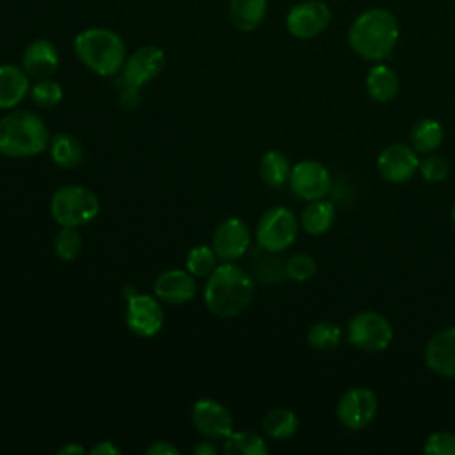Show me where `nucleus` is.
Instances as JSON below:
<instances>
[{
  "label": "nucleus",
  "mask_w": 455,
  "mask_h": 455,
  "mask_svg": "<svg viewBox=\"0 0 455 455\" xmlns=\"http://www.w3.org/2000/svg\"><path fill=\"white\" fill-rule=\"evenodd\" d=\"M256 293L254 277L236 261H220L206 277L204 306L217 318H233L249 307Z\"/></svg>",
  "instance_id": "obj_1"
},
{
  "label": "nucleus",
  "mask_w": 455,
  "mask_h": 455,
  "mask_svg": "<svg viewBox=\"0 0 455 455\" xmlns=\"http://www.w3.org/2000/svg\"><path fill=\"white\" fill-rule=\"evenodd\" d=\"M400 28L396 18L380 7L359 14L348 28L350 48L364 60H384L398 43Z\"/></svg>",
  "instance_id": "obj_2"
},
{
  "label": "nucleus",
  "mask_w": 455,
  "mask_h": 455,
  "mask_svg": "<svg viewBox=\"0 0 455 455\" xmlns=\"http://www.w3.org/2000/svg\"><path fill=\"white\" fill-rule=\"evenodd\" d=\"M73 50L78 60L98 76H116L126 60V44L123 37L103 27L80 30L73 39Z\"/></svg>",
  "instance_id": "obj_3"
},
{
  "label": "nucleus",
  "mask_w": 455,
  "mask_h": 455,
  "mask_svg": "<svg viewBox=\"0 0 455 455\" xmlns=\"http://www.w3.org/2000/svg\"><path fill=\"white\" fill-rule=\"evenodd\" d=\"M50 132L30 110H11L0 117V155L28 158L48 149Z\"/></svg>",
  "instance_id": "obj_4"
},
{
  "label": "nucleus",
  "mask_w": 455,
  "mask_h": 455,
  "mask_svg": "<svg viewBox=\"0 0 455 455\" xmlns=\"http://www.w3.org/2000/svg\"><path fill=\"white\" fill-rule=\"evenodd\" d=\"M50 213L59 226L80 228L98 217L100 201L87 187L64 185L53 192L50 199Z\"/></svg>",
  "instance_id": "obj_5"
},
{
  "label": "nucleus",
  "mask_w": 455,
  "mask_h": 455,
  "mask_svg": "<svg viewBox=\"0 0 455 455\" xmlns=\"http://www.w3.org/2000/svg\"><path fill=\"white\" fill-rule=\"evenodd\" d=\"M299 219L286 206L268 208L256 224V242L265 252L279 254L291 247L299 235Z\"/></svg>",
  "instance_id": "obj_6"
},
{
  "label": "nucleus",
  "mask_w": 455,
  "mask_h": 455,
  "mask_svg": "<svg viewBox=\"0 0 455 455\" xmlns=\"http://www.w3.org/2000/svg\"><path fill=\"white\" fill-rule=\"evenodd\" d=\"M347 341L363 352H382L393 341V327L384 315L361 311L347 325Z\"/></svg>",
  "instance_id": "obj_7"
},
{
  "label": "nucleus",
  "mask_w": 455,
  "mask_h": 455,
  "mask_svg": "<svg viewBox=\"0 0 455 455\" xmlns=\"http://www.w3.org/2000/svg\"><path fill=\"white\" fill-rule=\"evenodd\" d=\"M164 307L162 300L148 295V293H137L126 297V313L124 320L130 329L139 338H153L156 336L164 327Z\"/></svg>",
  "instance_id": "obj_8"
},
{
  "label": "nucleus",
  "mask_w": 455,
  "mask_h": 455,
  "mask_svg": "<svg viewBox=\"0 0 455 455\" xmlns=\"http://www.w3.org/2000/svg\"><path fill=\"white\" fill-rule=\"evenodd\" d=\"M379 411L377 395L370 387H352L336 403V418L348 430L366 428Z\"/></svg>",
  "instance_id": "obj_9"
},
{
  "label": "nucleus",
  "mask_w": 455,
  "mask_h": 455,
  "mask_svg": "<svg viewBox=\"0 0 455 455\" xmlns=\"http://www.w3.org/2000/svg\"><path fill=\"white\" fill-rule=\"evenodd\" d=\"M288 183L297 197L309 203L322 199L329 194L332 187V178L323 164L316 160H300L291 167Z\"/></svg>",
  "instance_id": "obj_10"
},
{
  "label": "nucleus",
  "mask_w": 455,
  "mask_h": 455,
  "mask_svg": "<svg viewBox=\"0 0 455 455\" xmlns=\"http://www.w3.org/2000/svg\"><path fill=\"white\" fill-rule=\"evenodd\" d=\"M196 430L212 441H224L233 428V416L228 407L213 398H199L190 412Z\"/></svg>",
  "instance_id": "obj_11"
},
{
  "label": "nucleus",
  "mask_w": 455,
  "mask_h": 455,
  "mask_svg": "<svg viewBox=\"0 0 455 455\" xmlns=\"http://www.w3.org/2000/svg\"><path fill=\"white\" fill-rule=\"evenodd\" d=\"M331 21L327 4L320 0H306L295 4L286 14V28L297 39H313L320 36Z\"/></svg>",
  "instance_id": "obj_12"
},
{
  "label": "nucleus",
  "mask_w": 455,
  "mask_h": 455,
  "mask_svg": "<svg viewBox=\"0 0 455 455\" xmlns=\"http://www.w3.org/2000/svg\"><path fill=\"white\" fill-rule=\"evenodd\" d=\"M419 167V156L409 144H389L384 148L377 158V171L380 178L387 183H405L409 181Z\"/></svg>",
  "instance_id": "obj_13"
},
{
  "label": "nucleus",
  "mask_w": 455,
  "mask_h": 455,
  "mask_svg": "<svg viewBox=\"0 0 455 455\" xmlns=\"http://www.w3.org/2000/svg\"><path fill=\"white\" fill-rule=\"evenodd\" d=\"M165 66V53L155 44H146L137 48L133 53L126 55V60L121 69V82L135 87L156 78Z\"/></svg>",
  "instance_id": "obj_14"
},
{
  "label": "nucleus",
  "mask_w": 455,
  "mask_h": 455,
  "mask_svg": "<svg viewBox=\"0 0 455 455\" xmlns=\"http://www.w3.org/2000/svg\"><path fill=\"white\" fill-rule=\"evenodd\" d=\"M212 247L220 261H238L251 247L249 226L238 217L222 220L213 231Z\"/></svg>",
  "instance_id": "obj_15"
},
{
  "label": "nucleus",
  "mask_w": 455,
  "mask_h": 455,
  "mask_svg": "<svg viewBox=\"0 0 455 455\" xmlns=\"http://www.w3.org/2000/svg\"><path fill=\"white\" fill-rule=\"evenodd\" d=\"M425 364L435 375L455 379V327L437 331L425 345Z\"/></svg>",
  "instance_id": "obj_16"
},
{
  "label": "nucleus",
  "mask_w": 455,
  "mask_h": 455,
  "mask_svg": "<svg viewBox=\"0 0 455 455\" xmlns=\"http://www.w3.org/2000/svg\"><path fill=\"white\" fill-rule=\"evenodd\" d=\"M196 277L185 268H169L158 274L153 284L155 297L160 299L164 304L181 306L194 299L196 295Z\"/></svg>",
  "instance_id": "obj_17"
},
{
  "label": "nucleus",
  "mask_w": 455,
  "mask_h": 455,
  "mask_svg": "<svg viewBox=\"0 0 455 455\" xmlns=\"http://www.w3.org/2000/svg\"><path fill=\"white\" fill-rule=\"evenodd\" d=\"M59 60L60 57L57 46L50 39L39 37L30 41L23 50L21 68L34 80L48 78L57 71Z\"/></svg>",
  "instance_id": "obj_18"
},
{
  "label": "nucleus",
  "mask_w": 455,
  "mask_h": 455,
  "mask_svg": "<svg viewBox=\"0 0 455 455\" xmlns=\"http://www.w3.org/2000/svg\"><path fill=\"white\" fill-rule=\"evenodd\" d=\"M30 76L21 66L0 64V110L14 108L30 92Z\"/></svg>",
  "instance_id": "obj_19"
},
{
  "label": "nucleus",
  "mask_w": 455,
  "mask_h": 455,
  "mask_svg": "<svg viewBox=\"0 0 455 455\" xmlns=\"http://www.w3.org/2000/svg\"><path fill=\"white\" fill-rule=\"evenodd\" d=\"M268 0H229L228 14L235 28L242 32L256 30L267 16Z\"/></svg>",
  "instance_id": "obj_20"
},
{
  "label": "nucleus",
  "mask_w": 455,
  "mask_h": 455,
  "mask_svg": "<svg viewBox=\"0 0 455 455\" xmlns=\"http://www.w3.org/2000/svg\"><path fill=\"white\" fill-rule=\"evenodd\" d=\"M400 91V78L387 64H375L366 75V92L377 103L395 100Z\"/></svg>",
  "instance_id": "obj_21"
},
{
  "label": "nucleus",
  "mask_w": 455,
  "mask_h": 455,
  "mask_svg": "<svg viewBox=\"0 0 455 455\" xmlns=\"http://www.w3.org/2000/svg\"><path fill=\"white\" fill-rule=\"evenodd\" d=\"M334 220H336V208L331 201L323 197L316 201H309L299 217L300 228L306 233L315 236L327 233L332 228Z\"/></svg>",
  "instance_id": "obj_22"
},
{
  "label": "nucleus",
  "mask_w": 455,
  "mask_h": 455,
  "mask_svg": "<svg viewBox=\"0 0 455 455\" xmlns=\"http://www.w3.org/2000/svg\"><path fill=\"white\" fill-rule=\"evenodd\" d=\"M409 139H411V146L418 155L435 153L444 140V128L439 121L425 117L412 124Z\"/></svg>",
  "instance_id": "obj_23"
},
{
  "label": "nucleus",
  "mask_w": 455,
  "mask_h": 455,
  "mask_svg": "<svg viewBox=\"0 0 455 455\" xmlns=\"http://www.w3.org/2000/svg\"><path fill=\"white\" fill-rule=\"evenodd\" d=\"M261 428L267 437L284 441L295 435V432L299 430V418L288 407H274L263 416Z\"/></svg>",
  "instance_id": "obj_24"
},
{
  "label": "nucleus",
  "mask_w": 455,
  "mask_h": 455,
  "mask_svg": "<svg viewBox=\"0 0 455 455\" xmlns=\"http://www.w3.org/2000/svg\"><path fill=\"white\" fill-rule=\"evenodd\" d=\"M50 158L55 165L62 169H71L82 164L84 160V148L80 140L69 133H57L50 139L48 144Z\"/></svg>",
  "instance_id": "obj_25"
},
{
  "label": "nucleus",
  "mask_w": 455,
  "mask_h": 455,
  "mask_svg": "<svg viewBox=\"0 0 455 455\" xmlns=\"http://www.w3.org/2000/svg\"><path fill=\"white\" fill-rule=\"evenodd\" d=\"M258 172H259V178L263 180V183H267L272 188H279L284 183H288L291 165L284 153H281L277 149H270L259 158Z\"/></svg>",
  "instance_id": "obj_26"
},
{
  "label": "nucleus",
  "mask_w": 455,
  "mask_h": 455,
  "mask_svg": "<svg viewBox=\"0 0 455 455\" xmlns=\"http://www.w3.org/2000/svg\"><path fill=\"white\" fill-rule=\"evenodd\" d=\"M222 451L226 455H267L268 446L265 439L249 430H233L226 439Z\"/></svg>",
  "instance_id": "obj_27"
},
{
  "label": "nucleus",
  "mask_w": 455,
  "mask_h": 455,
  "mask_svg": "<svg viewBox=\"0 0 455 455\" xmlns=\"http://www.w3.org/2000/svg\"><path fill=\"white\" fill-rule=\"evenodd\" d=\"M306 339L316 350H332L341 343V327L331 320H320L307 329Z\"/></svg>",
  "instance_id": "obj_28"
},
{
  "label": "nucleus",
  "mask_w": 455,
  "mask_h": 455,
  "mask_svg": "<svg viewBox=\"0 0 455 455\" xmlns=\"http://www.w3.org/2000/svg\"><path fill=\"white\" fill-rule=\"evenodd\" d=\"M219 256L213 251V247L208 245H196L188 251L187 259H185V268L194 275V277H203L206 279L217 267H219Z\"/></svg>",
  "instance_id": "obj_29"
},
{
  "label": "nucleus",
  "mask_w": 455,
  "mask_h": 455,
  "mask_svg": "<svg viewBox=\"0 0 455 455\" xmlns=\"http://www.w3.org/2000/svg\"><path fill=\"white\" fill-rule=\"evenodd\" d=\"M28 96H30V100L34 101L36 107H39V108H53V107H57L62 101L64 91H62V85L57 80L48 76V78H37L30 85Z\"/></svg>",
  "instance_id": "obj_30"
},
{
  "label": "nucleus",
  "mask_w": 455,
  "mask_h": 455,
  "mask_svg": "<svg viewBox=\"0 0 455 455\" xmlns=\"http://www.w3.org/2000/svg\"><path fill=\"white\" fill-rule=\"evenodd\" d=\"M53 251L59 259L73 261L82 252V235L76 228L60 226L53 238Z\"/></svg>",
  "instance_id": "obj_31"
},
{
  "label": "nucleus",
  "mask_w": 455,
  "mask_h": 455,
  "mask_svg": "<svg viewBox=\"0 0 455 455\" xmlns=\"http://www.w3.org/2000/svg\"><path fill=\"white\" fill-rule=\"evenodd\" d=\"M284 274L291 281L304 283L316 274V261L306 252H297L284 261Z\"/></svg>",
  "instance_id": "obj_32"
},
{
  "label": "nucleus",
  "mask_w": 455,
  "mask_h": 455,
  "mask_svg": "<svg viewBox=\"0 0 455 455\" xmlns=\"http://www.w3.org/2000/svg\"><path fill=\"white\" fill-rule=\"evenodd\" d=\"M418 172L421 174L423 180H427L430 183H439V181L446 180V176L450 172V164L441 155L428 153L423 158H419Z\"/></svg>",
  "instance_id": "obj_33"
},
{
  "label": "nucleus",
  "mask_w": 455,
  "mask_h": 455,
  "mask_svg": "<svg viewBox=\"0 0 455 455\" xmlns=\"http://www.w3.org/2000/svg\"><path fill=\"white\" fill-rule=\"evenodd\" d=\"M423 451L428 455H455V434L439 430L425 439Z\"/></svg>",
  "instance_id": "obj_34"
},
{
  "label": "nucleus",
  "mask_w": 455,
  "mask_h": 455,
  "mask_svg": "<svg viewBox=\"0 0 455 455\" xmlns=\"http://www.w3.org/2000/svg\"><path fill=\"white\" fill-rule=\"evenodd\" d=\"M256 274H258V279L267 284L277 283L279 275H286L284 265H281V261L274 258V252H267V256L258 263Z\"/></svg>",
  "instance_id": "obj_35"
},
{
  "label": "nucleus",
  "mask_w": 455,
  "mask_h": 455,
  "mask_svg": "<svg viewBox=\"0 0 455 455\" xmlns=\"http://www.w3.org/2000/svg\"><path fill=\"white\" fill-rule=\"evenodd\" d=\"M121 94H119V101L121 105H124L126 108H135L139 105V100H140V94H139V89L140 87H135V85H128L124 82H121Z\"/></svg>",
  "instance_id": "obj_36"
},
{
  "label": "nucleus",
  "mask_w": 455,
  "mask_h": 455,
  "mask_svg": "<svg viewBox=\"0 0 455 455\" xmlns=\"http://www.w3.org/2000/svg\"><path fill=\"white\" fill-rule=\"evenodd\" d=\"M146 453H151V455H178L180 450L169 441H155L153 444H149L146 448Z\"/></svg>",
  "instance_id": "obj_37"
},
{
  "label": "nucleus",
  "mask_w": 455,
  "mask_h": 455,
  "mask_svg": "<svg viewBox=\"0 0 455 455\" xmlns=\"http://www.w3.org/2000/svg\"><path fill=\"white\" fill-rule=\"evenodd\" d=\"M119 451L121 450L112 441H98V444L91 448V453L94 455H117Z\"/></svg>",
  "instance_id": "obj_38"
},
{
  "label": "nucleus",
  "mask_w": 455,
  "mask_h": 455,
  "mask_svg": "<svg viewBox=\"0 0 455 455\" xmlns=\"http://www.w3.org/2000/svg\"><path fill=\"white\" fill-rule=\"evenodd\" d=\"M219 451V448L215 446V441L212 439H204L201 441L196 448H194V453L196 455H215Z\"/></svg>",
  "instance_id": "obj_39"
},
{
  "label": "nucleus",
  "mask_w": 455,
  "mask_h": 455,
  "mask_svg": "<svg viewBox=\"0 0 455 455\" xmlns=\"http://www.w3.org/2000/svg\"><path fill=\"white\" fill-rule=\"evenodd\" d=\"M59 455H78V453H85V450L80 446V444H76V443H68L66 446H62L59 451H57Z\"/></svg>",
  "instance_id": "obj_40"
},
{
  "label": "nucleus",
  "mask_w": 455,
  "mask_h": 455,
  "mask_svg": "<svg viewBox=\"0 0 455 455\" xmlns=\"http://www.w3.org/2000/svg\"><path fill=\"white\" fill-rule=\"evenodd\" d=\"M451 220H453V224H455V206H453V210H451Z\"/></svg>",
  "instance_id": "obj_41"
}]
</instances>
